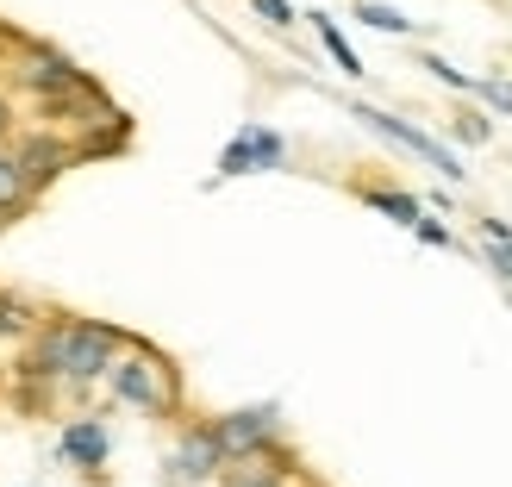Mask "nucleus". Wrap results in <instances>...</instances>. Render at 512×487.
I'll use <instances>...</instances> for the list:
<instances>
[{
  "mask_svg": "<svg viewBox=\"0 0 512 487\" xmlns=\"http://www.w3.org/2000/svg\"><path fill=\"white\" fill-rule=\"evenodd\" d=\"M207 425H213V438L225 450V469H232V463H250V456L275 450V438H281V406H238V413H219Z\"/></svg>",
  "mask_w": 512,
  "mask_h": 487,
  "instance_id": "6",
  "label": "nucleus"
},
{
  "mask_svg": "<svg viewBox=\"0 0 512 487\" xmlns=\"http://www.w3.org/2000/svg\"><path fill=\"white\" fill-rule=\"evenodd\" d=\"M13 82H19L25 94H32V100H57V94L88 88L94 75H88V69H75V57H63L57 44L25 38V44H19V57H13Z\"/></svg>",
  "mask_w": 512,
  "mask_h": 487,
  "instance_id": "4",
  "label": "nucleus"
},
{
  "mask_svg": "<svg viewBox=\"0 0 512 487\" xmlns=\"http://www.w3.org/2000/svg\"><path fill=\"white\" fill-rule=\"evenodd\" d=\"M306 19H313V32H319V44L331 50V63H338L344 75H363V57H356V50H350V38L338 32V19H331V13H306Z\"/></svg>",
  "mask_w": 512,
  "mask_h": 487,
  "instance_id": "12",
  "label": "nucleus"
},
{
  "mask_svg": "<svg viewBox=\"0 0 512 487\" xmlns=\"http://www.w3.org/2000/svg\"><path fill=\"white\" fill-rule=\"evenodd\" d=\"M419 69H425V75H438V82H444V88H456V94H475V75H463V69H450L444 57H431V50H425V57H419Z\"/></svg>",
  "mask_w": 512,
  "mask_h": 487,
  "instance_id": "14",
  "label": "nucleus"
},
{
  "mask_svg": "<svg viewBox=\"0 0 512 487\" xmlns=\"http://www.w3.org/2000/svg\"><path fill=\"white\" fill-rule=\"evenodd\" d=\"M57 456L75 463L82 475H100V469H107V456H113V431L100 425V419H69L63 438H57Z\"/></svg>",
  "mask_w": 512,
  "mask_h": 487,
  "instance_id": "9",
  "label": "nucleus"
},
{
  "mask_svg": "<svg viewBox=\"0 0 512 487\" xmlns=\"http://www.w3.org/2000/svg\"><path fill=\"white\" fill-rule=\"evenodd\" d=\"M450 132H456V138H463V144H488V138H494V125H488V119H481V113H463V119H456V125H450Z\"/></svg>",
  "mask_w": 512,
  "mask_h": 487,
  "instance_id": "16",
  "label": "nucleus"
},
{
  "mask_svg": "<svg viewBox=\"0 0 512 487\" xmlns=\"http://www.w3.org/2000/svg\"><path fill=\"white\" fill-rule=\"evenodd\" d=\"M13 169H19V188L25 194H44V188H57L63 175L75 169V138H63V132H50V125H32V132H19L13 144Z\"/></svg>",
  "mask_w": 512,
  "mask_h": 487,
  "instance_id": "3",
  "label": "nucleus"
},
{
  "mask_svg": "<svg viewBox=\"0 0 512 487\" xmlns=\"http://www.w3.org/2000/svg\"><path fill=\"white\" fill-rule=\"evenodd\" d=\"M19 138V107L7 100V88H0V144H13Z\"/></svg>",
  "mask_w": 512,
  "mask_h": 487,
  "instance_id": "19",
  "label": "nucleus"
},
{
  "mask_svg": "<svg viewBox=\"0 0 512 487\" xmlns=\"http://www.w3.org/2000/svg\"><path fill=\"white\" fill-rule=\"evenodd\" d=\"M475 100H488V107L512 113V82H506V75H481V82H475Z\"/></svg>",
  "mask_w": 512,
  "mask_h": 487,
  "instance_id": "15",
  "label": "nucleus"
},
{
  "mask_svg": "<svg viewBox=\"0 0 512 487\" xmlns=\"http://www.w3.org/2000/svg\"><path fill=\"white\" fill-rule=\"evenodd\" d=\"M244 7H250L256 19H269V25H294V7H288V0H244Z\"/></svg>",
  "mask_w": 512,
  "mask_h": 487,
  "instance_id": "17",
  "label": "nucleus"
},
{
  "mask_svg": "<svg viewBox=\"0 0 512 487\" xmlns=\"http://www.w3.org/2000/svg\"><path fill=\"white\" fill-rule=\"evenodd\" d=\"M107 388H113V400L138 406V413H169V406L182 400V381H175V369H169L150 344H138V338H132V356H119V363L107 369Z\"/></svg>",
  "mask_w": 512,
  "mask_h": 487,
  "instance_id": "2",
  "label": "nucleus"
},
{
  "mask_svg": "<svg viewBox=\"0 0 512 487\" xmlns=\"http://www.w3.org/2000/svg\"><path fill=\"white\" fill-rule=\"evenodd\" d=\"M288 163V138L275 125H244V132L219 150V182H238V175H275Z\"/></svg>",
  "mask_w": 512,
  "mask_h": 487,
  "instance_id": "7",
  "label": "nucleus"
},
{
  "mask_svg": "<svg viewBox=\"0 0 512 487\" xmlns=\"http://www.w3.org/2000/svg\"><path fill=\"white\" fill-rule=\"evenodd\" d=\"M119 350H132L119 325L57 313V319H38V331L25 338L19 381H32V388H94L119 363Z\"/></svg>",
  "mask_w": 512,
  "mask_h": 487,
  "instance_id": "1",
  "label": "nucleus"
},
{
  "mask_svg": "<svg viewBox=\"0 0 512 487\" xmlns=\"http://www.w3.org/2000/svg\"><path fill=\"white\" fill-rule=\"evenodd\" d=\"M481 244H488V263L500 275H512V238H481Z\"/></svg>",
  "mask_w": 512,
  "mask_h": 487,
  "instance_id": "20",
  "label": "nucleus"
},
{
  "mask_svg": "<svg viewBox=\"0 0 512 487\" xmlns=\"http://www.w3.org/2000/svg\"><path fill=\"white\" fill-rule=\"evenodd\" d=\"M169 481L175 487H200V481H219L225 475V450H219V438H213V425H188L182 438H175V450H169Z\"/></svg>",
  "mask_w": 512,
  "mask_h": 487,
  "instance_id": "8",
  "label": "nucleus"
},
{
  "mask_svg": "<svg viewBox=\"0 0 512 487\" xmlns=\"http://www.w3.org/2000/svg\"><path fill=\"white\" fill-rule=\"evenodd\" d=\"M413 238H419V244H431V250H450V225H438V219H419V225H413Z\"/></svg>",
  "mask_w": 512,
  "mask_h": 487,
  "instance_id": "18",
  "label": "nucleus"
},
{
  "mask_svg": "<svg viewBox=\"0 0 512 487\" xmlns=\"http://www.w3.org/2000/svg\"><path fill=\"white\" fill-rule=\"evenodd\" d=\"M38 331V306L25 294H7L0 288V344H25Z\"/></svg>",
  "mask_w": 512,
  "mask_h": 487,
  "instance_id": "10",
  "label": "nucleus"
},
{
  "mask_svg": "<svg viewBox=\"0 0 512 487\" xmlns=\"http://www.w3.org/2000/svg\"><path fill=\"white\" fill-rule=\"evenodd\" d=\"M350 119H363L375 138H388V144H400V150H413V157H419V163H431V169L444 175V182H463V175H469L463 163H456V150H450V144H438V138H431L425 125H413V119H394V113H381V107H363V100L350 107Z\"/></svg>",
  "mask_w": 512,
  "mask_h": 487,
  "instance_id": "5",
  "label": "nucleus"
},
{
  "mask_svg": "<svg viewBox=\"0 0 512 487\" xmlns=\"http://www.w3.org/2000/svg\"><path fill=\"white\" fill-rule=\"evenodd\" d=\"M363 207H375V213H388L394 225H419L425 219V207L406 188H363Z\"/></svg>",
  "mask_w": 512,
  "mask_h": 487,
  "instance_id": "11",
  "label": "nucleus"
},
{
  "mask_svg": "<svg viewBox=\"0 0 512 487\" xmlns=\"http://www.w3.org/2000/svg\"><path fill=\"white\" fill-rule=\"evenodd\" d=\"M356 19H363L369 32H394V38L413 32V19H406L400 7H381V0H363V7H356Z\"/></svg>",
  "mask_w": 512,
  "mask_h": 487,
  "instance_id": "13",
  "label": "nucleus"
}]
</instances>
